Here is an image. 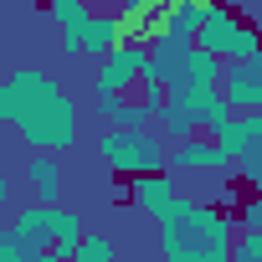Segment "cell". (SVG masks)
<instances>
[{"instance_id": "1", "label": "cell", "mask_w": 262, "mask_h": 262, "mask_svg": "<svg viewBox=\"0 0 262 262\" xmlns=\"http://www.w3.org/2000/svg\"><path fill=\"white\" fill-rule=\"evenodd\" d=\"M0 118L16 123L31 155H62L77 144V98L41 67H16L0 88Z\"/></svg>"}, {"instance_id": "10", "label": "cell", "mask_w": 262, "mask_h": 262, "mask_svg": "<svg viewBox=\"0 0 262 262\" xmlns=\"http://www.w3.org/2000/svg\"><path fill=\"white\" fill-rule=\"evenodd\" d=\"M47 16L62 26V57H82V41H88V26H93V11L82 0H52Z\"/></svg>"}, {"instance_id": "5", "label": "cell", "mask_w": 262, "mask_h": 262, "mask_svg": "<svg viewBox=\"0 0 262 262\" xmlns=\"http://www.w3.org/2000/svg\"><path fill=\"white\" fill-rule=\"evenodd\" d=\"M195 47L211 52V57H221V62L231 67V62H252V57H262V31H257L242 11H231V6H211V11H206V26H201V36H195Z\"/></svg>"}, {"instance_id": "6", "label": "cell", "mask_w": 262, "mask_h": 262, "mask_svg": "<svg viewBox=\"0 0 262 262\" xmlns=\"http://www.w3.org/2000/svg\"><path fill=\"white\" fill-rule=\"evenodd\" d=\"M144 72H149V47L123 41L113 57H103V62H98L93 88H98V98H128V88H139V82H144Z\"/></svg>"}, {"instance_id": "13", "label": "cell", "mask_w": 262, "mask_h": 262, "mask_svg": "<svg viewBox=\"0 0 262 262\" xmlns=\"http://www.w3.org/2000/svg\"><path fill=\"white\" fill-rule=\"evenodd\" d=\"M123 47V21L118 16H93V26H88V41H82V57H113Z\"/></svg>"}, {"instance_id": "18", "label": "cell", "mask_w": 262, "mask_h": 262, "mask_svg": "<svg viewBox=\"0 0 262 262\" xmlns=\"http://www.w3.org/2000/svg\"><path fill=\"white\" fill-rule=\"evenodd\" d=\"M247 21H252V26H257V31H262V0H257V6H252V11H247Z\"/></svg>"}, {"instance_id": "12", "label": "cell", "mask_w": 262, "mask_h": 262, "mask_svg": "<svg viewBox=\"0 0 262 262\" xmlns=\"http://www.w3.org/2000/svg\"><path fill=\"white\" fill-rule=\"evenodd\" d=\"M170 165H175V170H221V165H231V160H226V149H221L216 139H190V144H175V149H170Z\"/></svg>"}, {"instance_id": "8", "label": "cell", "mask_w": 262, "mask_h": 262, "mask_svg": "<svg viewBox=\"0 0 262 262\" xmlns=\"http://www.w3.org/2000/svg\"><path fill=\"white\" fill-rule=\"evenodd\" d=\"M123 41H134V47H155L165 36V21H170V0H128L123 6Z\"/></svg>"}, {"instance_id": "14", "label": "cell", "mask_w": 262, "mask_h": 262, "mask_svg": "<svg viewBox=\"0 0 262 262\" xmlns=\"http://www.w3.org/2000/svg\"><path fill=\"white\" fill-rule=\"evenodd\" d=\"M77 262H118V247H113L103 231H88V242H82Z\"/></svg>"}, {"instance_id": "4", "label": "cell", "mask_w": 262, "mask_h": 262, "mask_svg": "<svg viewBox=\"0 0 262 262\" xmlns=\"http://www.w3.org/2000/svg\"><path fill=\"white\" fill-rule=\"evenodd\" d=\"M165 134L160 128H108L98 134V160L103 170L113 175H128V180H144V175H165Z\"/></svg>"}, {"instance_id": "17", "label": "cell", "mask_w": 262, "mask_h": 262, "mask_svg": "<svg viewBox=\"0 0 262 262\" xmlns=\"http://www.w3.org/2000/svg\"><path fill=\"white\" fill-rule=\"evenodd\" d=\"M123 108H128V98H98V118H103V123H113V128H118Z\"/></svg>"}, {"instance_id": "9", "label": "cell", "mask_w": 262, "mask_h": 262, "mask_svg": "<svg viewBox=\"0 0 262 262\" xmlns=\"http://www.w3.org/2000/svg\"><path fill=\"white\" fill-rule=\"evenodd\" d=\"M175 201H180V190H175L170 170H165V175H144V180H128V206H139V211L155 216V221H165V216L175 211Z\"/></svg>"}, {"instance_id": "11", "label": "cell", "mask_w": 262, "mask_h": 262, "mask_svg": "<svg viewBox=\"0 0 262 262\" xmlns=\"http://www.w3.org/2000/svg\"><path fill=\"white\" fill-rule=\"evenodd\" d=\"M26 185L36 190V206H57L62 201V165H57V155H31L26 160Z\"/></svg>"}, {"instance_id": "16", "label": "cell", "mask_w": 262, "mask_h": 262, "mask_svg": "<svg viewBox=\"0 0 262 262\" xmlns=\"http://www.w3.org/2000/svg\"><path fill=\"white\" fill-rule=\"evenodd\" d=\"M231 262H262V236L236 231V252H231Z\"/></svg>"}, {"instance_id": "15", "label": "cell", "mask_w": 262, "mask_h": 262, "mask_svg": "<svg viewBox=\"0 0 262 262\" xmlns=\"http://www.w3.org/2000/svg\"><path fill=\"white\" fill-rule=\"evenodd\" d=\"M236 231H252V236H262V195H242V211H236Z\"/></svg>"}, {"instance_id": "2", "label": "cell", "mask_w": 262, "mask_h": 262, "mask_svg": "<svg viewBox=\"0 0 262 262\" xmlns=\"http://www.w3.org/2000/svg\"><path fill=\"white\" fill-rule=\"evenodd\" d=\"M88 231L67 206H16L0 226V262H77Z\"/></svg>"}, {"instance_id": "3", "label": "cell", "mask_w": 262, "mask_h": 262, "mask_svg": "<svg viewBox=\"0 0 262 262\" xmlns=\"http://www.w3.org/2000/svg\"><path fill=\"white\" fill-rule=\"evenodd\" d=\"M160 252H165V262H231L236 216L221 206L180 195L175 211L160 221Z\"/></svg>"}, {"instance_id": "7", "label": "cell", "mask_w": 262, "mask_h": 262, "mask_svg": "<svg viewBox=\"0 0 262 262\" xmlns=\"http://www.w3.org/2000/svg\"><path fill=\"white\" fill-rule=\"evenodd\" d=\"M221 98L236 108V118H262V57L231 62L226 82H221Z\"/></svg>"}]
</instances>
